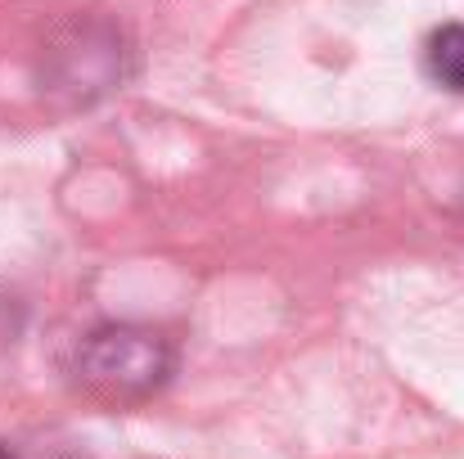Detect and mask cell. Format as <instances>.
I'll return each instance as SVG.
<instances>
[{"instance_id":"obj_2","label":"cell","mask_w":464,"mask_h":459,"mask_svg":"<svg viewBox=\"0 0 464 459\" xmlns=\"http://www.w3.org/2000/svg\"><path fill=\"white\" fill-rule=\"evenodd\" d=\"M424 68L438 86L464 95V23H447L424 41Z\"/></svg>"},{"instance_id":"obj_1","label":"cell","mask_w":464,"mask_h":459,"mask_svg":"<svg viewBox=\"0 0 464 459\" xmlns=\"http://www.w3.org/2000/svg\"><path fill=\"white\" fill-rule=\"evenodd\" d=\"M72 374L100 401H145L176 374V347L150 324H100L82 338Z\"/></svg>"},{"instance_id":"obj_3","label":"cell","mask_w":464,"mask_h":459,"mask_svg":"<svg viewBox=\"0 0 464 459\" xmlns=\"http://www.w3.org/2000/svg\"><path fill=\"white\" fill-rule=\"evenodd\" d=\"M0 459H14V455H9V446H0Z\"/></svg>"}]
</instances>
